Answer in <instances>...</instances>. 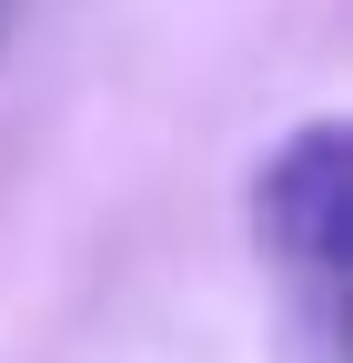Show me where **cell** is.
<instances>
[{"label": "cell", "instance_id": "6da1fadb", "mask_svg": "<svg viewBox=\"0 0 353 363\" xmlns=\"http://www.w3.org/2000/svg\"><path fill=\"white\" fill-rule=\"evenodd\" d=\"M252 222H262V252L303 283H333L343 272V242H353V142L333 121L293 131V142L262 162V192H252Z\"/></svg>", "mask_w": 353, "mask_h": 363}]
</instances>
